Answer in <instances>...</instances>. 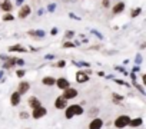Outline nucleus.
Returning <instances> with one entry per match:
<instances>
[{
    "label": "nucleus",
    "instance_id": "nucleus-1",
    "mask_svg": "<svg viewBox=\"0 0 146 129\" xmlns=\"http://www.w3.org/2000/svg\"><path fill=\"white\" fill-rule=\"evenodd\" d=\"M83 113V108L79 106V105H70V106H66V110H64V116L67 119H72L75 115H82Z\"/></svg>",
    "mask_w": 146,
    "mask_h": 129
},
{
    "label": "nucleus",
    "instance_id": "nucleus-2",
    "mask_svg": "<svg viewBox=\"0 0 146 129\" xmlns=\"http://www.w3.org/2000/svg\"><path fill=\"white\" fill-rule=\"evenodd\" d=\"M129 120H130V118H129L127 115H120V116L115 120V126H116L117 129H122V128H125V126L129 125Z\"/></svg>",
    "mask_w": 146,
    "mask_h": 129
},
{
    "label": "nucleus",
    "instance_id": "nucleus-3",
    "mask_svg": "<svg viewBox=\"0 0 146 129\" xmlns=\"http://www.w3.org/2000/svg\"><path fill=\"white\" fill-rule=\"evenodd\" d=\"M76 96H78V90L73 89V88H67V89H64V92H63V98H64L66 100L75 99Z\"/></svg>",
    "mask_w": 146,
    "mask_h": 129
},
{
    "label": "nucleus",
    "instance_id": "nucleus-4",
    "mask_svg": "<svg viewBox=\"0 0 146 129\" xmlns=\"http://www.w3.org/2000/svg\"><path fill=\"white\" fill-rule=\"evenodd\" d=\"M46 113H47L46 108H43V106H39V108L33 109V112H32V116H33L35 119H40V118H43Z\"/></svg>",
    "mask_w": 146,
    "mask_h": 129
},
{
    "label": "nucleus",
    "instance_id": "nucleus-5",
    "mask_svg": "<svg viewBox=\"0 0 146 129\" xmlns=\"http://www.w3.org/2000/svg\"><path fill=\"white\" fill-rule=\"evenodd\" d=\"M102 126H103V120L100 118H95L89 123V129H102Z\"/></svg>",
    "mask_w": 146,
    "mask_h": 129
},
{
    "label": "nucleus",
    "instance_id": "nucleus-6",
    "mask_svg": "<svg viewBox=\"0 0 146 129\" xmlns=\"http://www.w3.org/2000/svg\"><path fill=\"white\" fill-rule=\"evenodd\" d=\"M66 106H67V100L63 96H59L54 100V108H57V109H66Z\"/></svg>",
    "mask_w": 146,
    "mask_h": 129
},
{
    "label": "nucleus",
    "instance_id": "nucleus-7",
    "mask_svg": "<svg viewBox=\"0 0 146 129\" xmlns=\"http://www.w3.org/2000/svg\"><path fill=\"white\" fill-rule=\"evenodd\" d=\"M56 85H57V88L59 89H67L69 88V80L67 79H64V78H60V79H57L56 80Z\"/></svg>",
    "mask_w": 146,
    "mask_h": 129
},
{
    "label": "nucleus",
    "instance_id": "nucleus-8",
    "mask_svg": "<svg viewBox=\"0 0 146 129\" xmlns=\"http://www.w3.org/2000/svg\"><path fill=\"white\" fill-rule=\"evenodd\" d=\"M86 80H89V75H88L86 72H78V75H76V82L83 83V82H86Z\"/></svg>",
    "mask_w": 146,
    "mask_h": 129
},
{
    "label": "nucleus",
    "instance_id": "nucleus-9",
    "mask_svg": "<svg viewBox=\"0 0 146 129\" xmlns=\"http://www.w3.org/2000/svg\"><path fill=\"white\" fill-rule=\"evenodd\" d=\"M29 88H30V85L27 83V82H22L20 85H19V89H17V93L22 96V95H25L27 90H29Z\"/></svg>",
    "mask_w": 146,
    "mask_h": 129
},
{
    "label": "nucleus",
    "instance_id": "nucleus-10",
    "mask_svg": "<svg viewBox=\"0 0 146 129\" xmlns=\"http://www.w3.org/2000/svg\"><path fill=\"white\" fill-rule=\"evenodd\" d=\"M29 13H30V7L26 5V6H23V7L19 10V17H20V19H25V17L29 16Z\"/></svg>",
    "mask_w": 146,
    "mask_h": 129
},
{
    "label": "nucleus",
    "instance_id": "nucleus-11",
    "mask_svg": "<svg viewBox=\"0 0 146 129\" xmlns=\"http://www.w3.org/2000/svg\"><path fill=\"white\" fill-rule=\"evenodd\" d=\"M20 98H22V96H20L17 92H15V93L10 96V103H12L13 106H17V105L20 103Z\"/></svg>",
    "mask_w": 146,
    "mask_h": 129
},
{
    "label": "nucleus",
    "instance_id": "nucleus-12",
    "mask_svg": "<svg viewBox=\"0 0 146 129\" xmlns=\"http://www.w3.org/2000/svg\"><path fill=\"white\" fill-rule=\"evenodd\" d=\"M29 105L33 108V109H36V108H39V106H42V103H40V100L37 99V98H35V96H32L30 99H29Z\"/></svg>",
    "mask_w": 146,
    "mask_h": 129
},
{
    "label": "nucleus",
    "instance_id": "nucleus-13",
    "mask_svg": "<svg viewBox=\"0 0 146 129\" xmlns=\"http://www.w3.org/2000/svg\"><path fill=\"white\" fill-rule=\"evenodd\" d=\"M42 83H43V85H46V86H53V85H56V80H54V78L47 76V78H43Z\"/></svg>",
    "mask_w": 146,
    "mask_h": 129
},
{
    "label": "nucleus",
    "instance_id": "nucleus-14",
    "mask_svg": "<svg viewBox=\"0 0 146 129\" xmlns=\"http://www.w3.org/2000/svg\"><path fill=\"white\" fill-rule=\"evenodd\" d=\"M123 9H125V5H123V3H116V5L113 6V13L117 15V13L123 12Z\"/></svg>",
    "mask_w": 146,
    "mask_h": 129
},
{
    "label": "nucleus",
    "instance_id": "nucleus-15",
    "mask_svg": "<svg viewBox=\"0 0 146 129\" xmlns=\"http://www.w3.org/2000/svg\"><path fill=\"white\" fill-rule=\"evenodd\" d=\"M142 122H143V120H142V118H136V119H130V120H129V125L135 128V126H140V125H142Z\"/></svg>",
    "mask_w": 146,
    "mask_h": 129
},
{
    "label": "nucleus",
    "instance_id": "nucleus-16",
    "mask_svg": "<svg viewBox=\"0 0 146 129\" xmlns=\"http://www.w3.org/2000/svg\"><path fill=\"white\" fill-rule=\"evenodd\" d=\"M0 7H2L5 12H10V10H12V5L9 3V0H6L5 3H2V5H0Z\"/></svg>",
    "mask_w": 146,
    "mask_h": 129
},
{
    "label": "nucleus",
    "instance_id": "nucleus-17",
    "mask_svg": "<svg viewBox=\"0 0 146 129\" xmlns=\"http://www.w3.org/2000/svg\"><path fill=\"white\" fill-rule=\"evenodd\" d=\"M9 50H10V52H26V50H25V47H22V46H19V45H16V46H12Z\"/></svg>",
    "mask_w": 146,
    "mask_h": 129
},
{
    "label": "nucleus",
    "instance_id": "nucleus-18",
    "mask_svg": "<svg viewBox=\"0 0 146 129\" xmlns=\"http://www.w3.org/2000/svg\"><path fill=\"white\" fill-rule=\"evenodd\" d=\"M139 13H140V9H136V10H132L130 16H132V17H136V16H137Z\"/></svg>",
    "mask_w": 146,
    "mask_h": 129
},
{
    "label": "nucleus",
    "instance_id": "nucleus-19",
    "mask_svg": "<svg viewBox=\"0 0 146 129\" xmlns=\"http://www.w3.org/2000/svg\"><path fill=\"white\" fill-rule=\"evenodd\" d=\"M3 20H13V16L9 13V15H5L3 16Z\"/></svg>",
    "mask_w": 146,
    "mask_h": 129
},
{
    "label": "nucleus",
    "instance_id": "nucleus-20",
    "mask_svg": "<svg viewBox=\"0 0 146 129\" xmlns=\"http://www.w3.org/2000/svg\"><path fill=\"white\" fill-rule=\"evenodd\" d=\"M25 73H26L25 70H17V73H16V75H17L19 78H22V76H25Z\"/></svg>",
    "mask_w": 146,
    "mask_h": 129
},
{
    "label": "nucleus",
    "instance_id": "nucleus-21",
    "mask_svg": "<svg viewBox=\"0 0 146 129\" xmlns=\"http://www.w3.org/2000/svg\"><path fill=\"white\" fill-rule=\"evenodd\" d=\"M113 98H115V100H119V99H123V96H120V95H117V93H113Z\"/></svg>",
    "mask_w": 146,
    "mask_h": 129
},
{
    "label": "nucleus",
    "instance_id": "nucleus-22",
    "mask_svg": "<svg viewBox=\"0 0 146 129\" xmlns=\"http://www.w3.org/2000/svg\"><path fill=\"white\" fill-rule=\"evenodd\" d=\"M57 66H59V68H63V66H64V62H63V60H60V62L57 63Z\"/></svg>",
    "mask_w": 146,
    "mask_h": 129
},
{
    "label": "nucleus",
    "instance_id": "nucleus-23",
    "mask_svg": "<svg viewBox=\"0 0 146 129\" xmlns=\"http://www.w3.org/2000/svg\"><path fill=\"white\" fill-rule=\"evenodd\" d=\"M20 116H22V118H25V119H26V118H29V115H27L26 112H22V113H20Z\"/></svg>",
    "mask_w": 146,
    "mask_h": 129
},
{
    "label": "nucleus",
    "instance_id": "nucleus-24",
    "mask_svg": "<svg viewBox=\"0 0 146 129\" xmlns=\"http://www.w3.org/2000/svg\"><path fill=\"white\" fill-rule=\"evenodd\" d=\"M103 6H105V7H108V6H109V2H108V0H105V2H103Z\"/></svg>",
    "mask_w": 146,
    "mask_h": 129
},
{
    "label": "nucleus",
    "instance_id": "nucleus-25",
    "mask_svg": "<svg viewBox=\"0 0 146 129\" xmlns=\"http://www.w3.org/2000/svg\"><path fill=\"white\" fill-rule=\"evenodd\" d=\"M64 46H66V47H72V46H73V45H72V43H69V42H67V43H64Z\"/></svg>",
    "mask_w": 146,
    "mask_h": 129
}]
</instances>
